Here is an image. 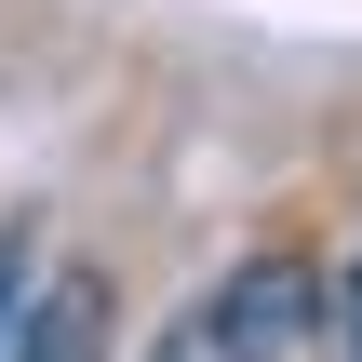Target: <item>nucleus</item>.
Instances as JSON below:
<instances>
[{
  "mask_svg": "<svg viewBox=\"0 0 362 362\" xmlns=\"http://www.w3.org/2000/svg\"><path fill=\"white\" fill-rule=\"evenodd\" d=\"M215 322H228V362H322V269L255 255V269L215 282Z\"/></svg>",
  "mask_w": 362,
  "mask_h": 362,
  "instance_id": "nucleus-1",
  "label": "nucleus"
},
{
  "mask_svg": "<svg viewBox=\"0 0 362 362\" xmlns=\"http://www.w3.org/2000/svg\"><path fill=\"white\" fill-rule=\"evenodd\" d=\"M0 362H107V282H94V269L27 282L13 322H0Z\"/></svg>",
  "mask_w": 362,
  "mask_h": 362,
  "instance_id": "nucleus-2",
  "label": "nucleus"
},
{
  "mask_svg": "<svg viewBox=\"0 0 362 362\" xmlns=\"http://www.w3.org/2000/svg\"><path fill=\"white\" fill-rule=\"evenodd\" d=\"M148 362H228V322H215V296H202V309H175V336H161Z\"/></svg>",
  "mask_w": 362,
  "mask_h": 362,
  "instance_id": "nucleus-3",
  "label": "nucleus"
},
{
  "mask_svg": "<svg viewBox=\"0 0 362 362\" xmlns=\"http://www.w3.org/2000/svg\"><path fill=\"white\" fill-rule=\"evenodd\" d=\"M322 349H349V362H362V255L336 269V296H322Z\"/></svg>",
  "mask_w": 362,
  "mask_h": 362,
  "instance_id": "nucleus-4",
  "label": "nucleus"
},
{
  "mask_svg": "<svg viewBox=\"0 0 362 362\" xmlns=\"http://www.w3.org/2000/svg\"><path fill=\"white\" fill-rule=\"evenodd\" d=\"M13 296H27V269H13V255H0V322H13Z\"/></svg>",
  "mask_w": 362,
  "mask_h": 362,
  "instance_id": "nucleus-5",
  "label": "nucleus"
}]
</instances>
